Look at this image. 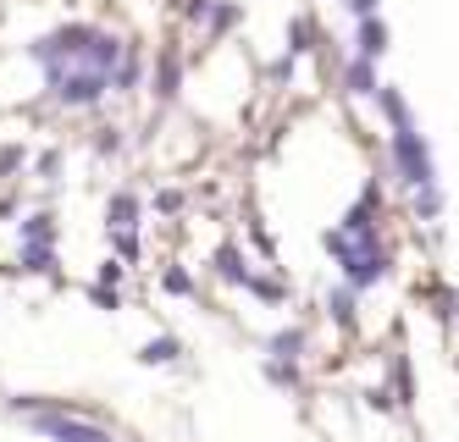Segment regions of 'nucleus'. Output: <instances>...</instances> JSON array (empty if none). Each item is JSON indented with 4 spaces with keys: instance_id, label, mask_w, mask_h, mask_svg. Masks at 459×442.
Returning <instances> with one entry per match:
<instances>
[{
    "instance_id": "6e6552de",
    "label": "nucleus",
    "mask_w": 459,
    "mask_h": 442,
    "mask_svg": "<svg viewBox=\"0 0 459 442\" xmlns=\"http://www.w3.org/2000/svg\"><path fill=\"white\" fill-rule=\"evenodd\" d=\"M371 6L377 0H349V12H359V17H371Z\"/></svg>"
},
{
    "instance_id": "7ed1b4c3",
    "label": "nucleus",
    "mask_w": 459,
    "mask_h": 442,
    "mask_svg": "<svg viewBox=\"0 0 459 442\" xmlns=\"http://www.w3.org/2000/svg\"><path fill=\"white\" fill-rule=\"evenodd\" d=\"M100 89H106V73H56V100H67V106L100 100Z\"/></svg>"
},
{
    "instance_id": "f03ea898",
    "label": "nucleus",
    "mask_w": 459,
    "mask_h": 442,
    "mask_svg": "<svg viewBox=\"0 0 459 442\" xmlns=\"http://www.w3.org/2000/svg\"><path fill=\"white\" fill-rule=\"evenodd\" d=\"M39 431H45L50 442H111L100 426H89V420H73V415H45V420H39Z\"/></svg>"
},
{
    "instance_id": "39448f33",
    "label": "nucleus",
    "mask_w": 459,
    "mask_h": 442,
    "mask_svg": "<svg viewBox=\"0 0 459 442\" xmlns=\"http://www.w3.org/2000/svg\"><path fill=\"white\" fill-rule=\"evenodd\" d=\"M349 89H354V94H366V89H371V66H366V61L349 66Z\"/></svg>"
},
{
    "instance_id": "20e7f679",
    "label": "nucleus",
    "mask_w": 459,
    "mask_h": 442,
    "mask_svg": "<svg viewBox=\"0 0 459 442\" xmlns=\"http://www.w3.org/2000/svg\"><path fill=\"white\" fill-rule=\"evenodd\" d=\"M387 50V33H382V22H366V28H359V56H382Z\"/></svg>"
},
{
    "instance_id": "f257e3e1",
    "label": "nucleus",
    "mask_w": 459,
    "mask_h": 442,
    "mask_svg": "<svg viewBox=\"0 0 459 442\" xmlns=\"http://www.w3.org/2000/svg\"><path fill=\"white\" fill-rule=\"evenodd\" d=\"M387 111H393V155H399V178L410 183V188H426L432 183V155H426V144H420V133L410 127V117H404V100L399 94H387Z\"/></svg>"
},
{
    "instance_id": "423d86ee",
    "label": "nucleus",
    "mask_w": 459,
    "mask_h": 442,
    "mask_svg": "<svg viewBox=\"0 0 459 442\" xmlns=\"http://www.w3.org/2000/svg\"><path fill=\"white\" fill-rule=\"evenodd\" d=\"M172 354H178V343H150V349H144V360H150V365H160V360H172Z\"/></svg>"
},
{
    "instance_id": "0eeeda50",
    "label": "nucleus",
    "mask_w": 459,
    "mask_h": 442,
    "mask_svg": "<svg viewBox=\"0 0 459 442\" xmlns=\"http://www.w3.org/2000/svg\"><path fill=\"white\" fill-rule=\"evenodd\" d=\"M111 216H117V227H127V216H139V205H127V199H117V205H111Z\"/></svg>"
}]
</instances>
